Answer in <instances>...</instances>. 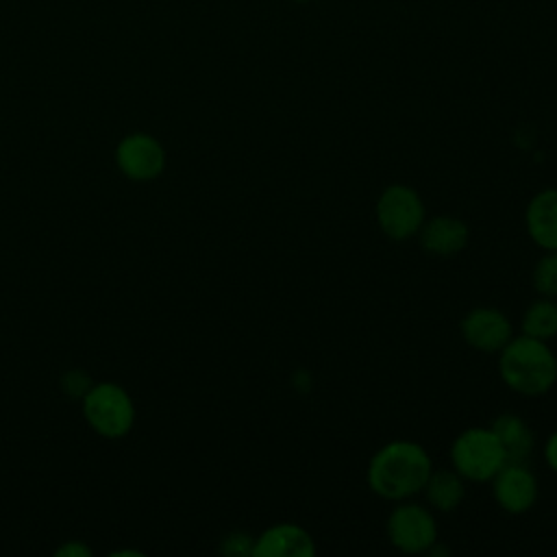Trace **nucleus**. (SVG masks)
Returning <instances> with one entry per match:
<instances>
[{"label":"nucleus","instance_id":"13","mask_svg":"<svg viewBox=\"0 0 557 557\" xmlns=\"http://www.w3.org/2000/svg\"><path fill=\"white\" fill-rule=\"evenodd\" d=\"M490 426L496 433V437L507 455V461L527 463V459L531 457L533 446H535L531 426L518 413H511V411L496 416Z\"/></svg>","mask_w":557,"mask_h":557},{"label":"nucleus","instance_id":"18","mask_svg":"<svg viewBox=\"0 0 557 557\" xmlns=\"http://www.w3.org/2000/svg\"><path fill=\"white\" fill-rule=\"evenodd\" d=\"M54 555L57 557H89L91 548L81 540H72V542H65L63 546H59L54 550Z\"/></svg>","mask_w":557,"mask_h":557},{"label":"nucleus","instance_id":"11","mask_svg":"<svg viewBox=\"0 0 557 557\" xmlns=\"http://www.w3.org/2000/svg\"><path fill=\"white\" fill-rule=\"evenodd\" d=\"M416 237L424 252L433 257H455L468 246L470 228L461 218L440 213L426 218Z\"/></svg>","mask_w":557,"mask_h":557},{"label":"nucleus","instance_id":"17","mask_svg":"<svg viewBox=\"0 0 557 557\" xmlns=\"http://www.w3.org/2000/svg\"><path fill=\"white\" fill-rule=\"evenodd\" d=\"M255 537L244 533V531H233L222 540L220 550L226 555H252Z\"/></svg>","mask_w":557,"mask_h":557},{"label":"nucleus","instance_id":"20","mask_svg":"<svg viewBox=\"0 0 557 557\" xmlns=\"http://www.w3.org/2000/svg\"><path fill=\"white\" fill-rule=\"evenodd\" d=\"M294 2H309V0H294Z\"/></svg>","mask_w":557,"mask_h":557},{"label":"nucleus","instance_id":"6","mask_svg":"<svg viewBox=\"0 0 557 557\" xmlns=\"http://www.w3.org/2000/svg\"><path fill=\"white\" fill-rule=\"evenodd\" d=\"M387 540L389 544L407 555L429 553L437 542V520L433 509L413 500H398L387 516Z\"/></svg>","mask_w":557,"mask_h":557},{"label":"nucleus","instance_id":"10","mask_svg":"<svg viewBox=\"0 0 557 557\" xmlns=\"http://www.w3.org/2000/svg\"><path fill=\"white\" fill-rule=\"evenodd\" d=\"M255 557H313V535L296 522H276L255 537Z\"/></svg>","mask_w":557,"mask_h":557},{"label":"nucleus","instance_id":"16","mask_svg":"<svg viewBox=\"0 0 557 557\" xmlns=\"http://www.w3.org/2000/svg\"><path fill=\"white\" fill-rule=\"evenodd\" d=\"M531 281L540 296L557 298V250H544L531 272Z\"/></svg>","mask_w":557,"mask_h":557},{"label":"nucleus","instance_id":"3","mask_svg":"<svg viewBox=\"0 0 557 557\" xmlns=\"http://www.w3.org/2000/svg\"><path fill=\"white\" fill-rule=\"evenodd\" d=\"M81 411L94 433L120 440L135 426L137 409L131 394L115 381H98L81 396Z\"/></svg>","mask_w":557,"mask_h":557},{"label":"nucleus","instance_id":"19","mask_svg":"<svg viewBox=\"0 0 557 557\" xmlns=\"http://www.w3.org/2000/svg\"><path fill=\"white\" fill-rule=\"evenodd\" d=\"M544 461L557 474V431H553L544 444Z\"/></svg>","mask_w":557,"mask_h":557},{"label":"nucleus","instance_id":"1","mask_svg":"<svg viewBox=\"0 0 557 557\" xmlns=\"http://www.w3.org/2000/svg\"><path fill=\"white\" fill-rule=\"evenodd\" d=\"M433 459L429 450L411 440H392L383 444L368 461V487L385 500H407L422 492Z\"/></svg>","mask_w":557,"mask_h":557},{"label":"nucleus","instance_id":"5","mask_svg":"<svg viewBox=\"0 0 557 557\" xmlns=\"http://www.w3.org/2000/svg\"><path fill=\"white\" fill-rule=\"evenodd\" d=\"M376 224L392 242H407L418 235L426 220V207L422 196L405 183L387 185L374 205Z\"/></svg>","mask_w":557,"mask_h":557},{"label":"nucleus","instance_id":"4","mask_svg":"<svg viewBox=\"0 0 557 557\" xmlns=\"http://www.w3.org/2000/svg\"><path fill=\"white\" fill-rule=\"evenodd\" d=\"M507 463V455L492 426L463 429L450 444V466L472 483H490Z\"/></svg>","mask_w":557,"mask_h":557},{"label":"nucleus","instance_id":"7","mask_svg":"<svg viewBox=\"0 0 557 557\" xmlns=\"http://www.w3.org/2000/svg\"><path fill=\"white\" fill-rule=\"evenodd\" d=\"M113 159L120 174L135 183H150L159 178L168 163L163 144L144 131L124 135L115 146Z\"/></svg>","mask_w":557,"mask_h":557},{"label":"nucleus","instance_id":"9","mask_svg":"<svg viewBox=\"0 0 557 557\" xmlns=\"http://www.w3.org/2000/svg\"><path fill=\"white\" fill-rule=\"evenodd\" d=\"M496 505L513 516L527 513L537 503V476L527 463L507 461L490 481Z\"/></svg>","mask_w":557,"mask_h":557},{"label":"nucleus","instance_id":"8","mask_svg":"<svg viewBox=\"0 0 557 557\" xmlns=\"http://www.w3.org/2000/svg\"><path fill=\"white\" fill-rule=\"evenodd\" d=\"M459 331L463 342L485 355H498L500 348L513 337L511 320L498 307H474L461 322Z\"/></svg>","mask_w":557,"mask_h":557},{"label":"nucleus","instance_id":"15","mask_svg":"<svg viewBox=\"0 0 557 557\" xmlns=\"http://www.w3.org/2000/svg\"><path fill=\"white\" fill-rule=\"evenodd\" d=\"M520 333L550 342L557 337V302L555 298L542 296L540 300L531 302L520 320Z\"/></svg>","mask_w":557,"mask_h":557},{"label":"nucleus","instance_id":"14","mask_svg":"<svg viewBox=\"0 0 557 557\" xmlns=\"http://www.w3.org/2000/svg\"><path fill=\"white\" fill-rule=\"evenodd\" d=\"M422 494L426 498V505L433 511L450 513L466 498V479L461 474H457L453 468L450 470L433 468V472L429 474V479L422 487Z\"/></svg>","mask_w":557,"mask_h":557},{"label":"nucleus","instance_id":"12","mask_svg":"<svg viewBox=\"0 0 557 557\" xmlns=\"http://www.w3.org/2000/svg\"><path fill=\"white\" fill-rule=\"evenodd\" d=\"M524 226L542 250H557V187L540 189L524 209Z\"/></svg>","mask_w":557,"mask_h":557},{"label":"nucleus","instance_id":"2","mask_svg":"<svg viewBox=\"0 0 557 557\" xmlns=\"http://www.w3.org/2000/svg\"><path fill=\"white\" fill-rule=\"evenodd\" d=\"M503 383L520 396H542L557 383V357L548 342L513 335L498 352Z\"/></svg>","mask_w":557,"mask_h":557}]
</instances>
